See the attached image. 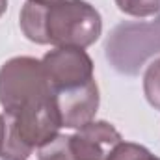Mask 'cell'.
<instances>
[{"label":"cell","instance_id":"cell-7","mask_svg":"<svg viewBox=\"0 0 160 160\" xmlns=\"http://www.w3.org/2000/svg\"><path fill=\"white\" fill-rule=\"evenodd\" d=\"M38 160H77L71 149V136L56 134L38 149Z\"/></svg>","mask_w":160,"mask_h":160},{"label":"cell","instance_id":"cell-11","mask_svg":"<svg viewBox=\"0 0 160 160\" xmlns=\"http://www.w3.org/2000/svg\"><path fill=\"white\" fill-rule=\"evenodd\" d=\"M4 130H6V118H4V114H0V149H2V142H4Z\"/></svg>","mask_w":160,"mask_h":160},{"label":"cell","instance_id":"cell-5","mask_svg":"<svg viewBox=\"0 0 160 160\" xmlns=\"http://www.w3.org/2000/svg\"><path fill=\"white\" fill-rule=\"evenodd\" d=\"M54 99H56L58 112H60L62 127L77 128V130L80 127L88 125L89 121H93L99 110V102H101L99 86L95 78L78 88L56 91Z\"/></svg>","mask_w":160,"mask_h":160},{"label":"cell","instance_id":"cell-10","mask_svg":"<svg viewBox=\"0 0 160 160\" xmlns=\"http://www.w3.org/2000/svg\"><path fill=\"white\" fill-rule=\"evenodd\" d=\"M119 11L132 17H153L160 13V0H116Z\"/></svg>","mask_w":160,"mask_h":160},{"label":"cell","instance_id":"cell-1","mask_svg":"<svg viewBox=\"0 0 160 160\" xmlns=\"http://www.w3.org/2000/svg\"><path fill=\"white\" fill-rule=\"evenodd\" d=\"M19 24L26 39L38 45L86 48L101 38V13L86 0H26Z\"/></svg>","mask_w":160,"mask_h":160},{"label":"cell","instance_id":"cell-9","mask_svg":"<svg viewBox=\"0 0 160 160\" xmlns=\"http://www.w3.org/2000/svg\"><path fill=\"white\" fill-rule=\"evenodd\" d=\"M143 93L147 102L160 110V58H157L153 63H149V67L145 69L143 75Z\"/></svg>","mask_w":160,"mask_h":160},{"label":"cell","instance_id":"cell-8","mask_svg":"<svg viewBox=\"0 0 160 160\" xmlns=\"http://www.w3.org/2000/svg\"><path fill=\"white\" fill-rule=\"evenodd\" d=\"M106 160H160L158 157H155L147 147L140 145V143H132V142H123L110 151V155L106 157Z\"/></svg>","mask_w":160,"mask_h":160},{"label":"cell","instance_id":"cell-3","mask_svg":"<svg viewBox=\"0 0 160 160\" xmlns=\"http://www.w3.org/2000/svg\"><path fill=\"white\" fill-rule=\"evenodd\" d=\"M54 97L41 60L17 56L0 67V104L4 114H13Z\"/></svg>","mask_w":160,"mask_h":160},{"label":"cell","instance_id":"cell-13","mask_svg":"<svg viewBox=\"0 0 160 160\" xmlns=\"http://www.w3.org/2000/svg\"><path fill=\"white\" fill-rule=\"evenodd\" d=\"M36 2H52V0H36Z\"/></svg>","mask_w":160,"mask_h":160},{"label":"cell","instance_id":"cell-4","mask_svg":"<svg viewBox=\"0 0 160 160\" xmlns=\"http://www.w3.org/2000/svg\"><path fill=\"white\" fill-rule=\"evenodd\" d=\"M41 65L54 93L93 80V62L84 48L58 47L41 58Z\"/></svg>","mask_w":160,"mask_h":160},{"label":"cell","instance_id":"cell-12","mask_svg":"<svg viewBox=\"0 0 160 160\" xmlns=\"http://www.w3.org/2000/svg\"><path fill=\"white\" fill-rule=\"evenodd\" d=\"M6 9H8V0H0V17L6 13Z\"/></svg>","mask_w":160,"mask_h":160},{"label":"cell","instance_id":"cell-2","mask_svg":"<svg viewBox=\"0 0 160 160\" xmlns=\"http://www.w3.org/2000/svg\"><path fill=\"white\" fill-rule=\"evenodd\" d=\"M104 56L119 75L136 77L149 58L160 56V15L116 24L106 38Z\"/></svg>","mask_w":160,"mask_h":160},{"label":"cell","instance_id":"cell-6","mask_svg":"<svg viewBox=\"0 0 160 160\" xmlns=\"http://www.w3.org/2000/svg\"><path fill=\"white\" fill-rule=\"evenodd\" d=\"M121 140V134L112 123L89 121L71 136V149L77 160H106Z\"/></svg>","mask_w":160,"mask_h":160}]
</instances>
